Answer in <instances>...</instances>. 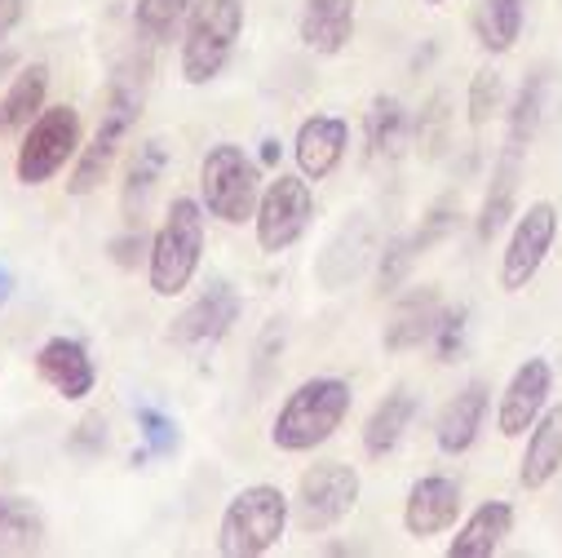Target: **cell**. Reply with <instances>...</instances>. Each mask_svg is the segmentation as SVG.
I'll use <instances>...</instances> for the list:
<instances>
[{"instance_id":"6da1fadb","label":"cell","mask_w":562,"mask_h":558,"mask_svg":"<svg viewBox=\"0 0 562 558\" xmlns=\"http://www.w3.org/2000/svg\"><path fill=\"white\" fill-rule=\"evenodd\" d=\"M350 381L346 377H311L302 381L284 408H279L274 426H270V444L279 453H315L319 444H328L341 422L350 416Z\"/></svg>"},{"instance_id":"7a4b0ae2","label":"cell","mask_w":562,"mask_h":558,"mask_svg":"<svg viewBox=\"0 0 562 558\" xmlns=\"http://www.w3.org/2000/svg\"><path fill=\"white\" fill-rule=\"evenodd\" d=\"M143 98H147V80L137 76V71H120L111 80L106 102H102V120H98L93 137L80 147L76 169L67 178V191L71 196H93L106 182V174H111V165H115V156L124 147V137L133 133L137 115H143Z\"/></svg>"},{"instance_id":"3957f363","label":"cell","mask_w":562,"mask_h":558,"mask_svg":"<svg viewBox=\"0 0 562 558\" xmlns=\"http://www.w3.org/2000/svg\"><path fill=\"white\" fill-rule=\"evenodd\" d=\"M204 253V204L191 196H178L151 239L147 253V275H151V293L156 298H178L200 270Z\"/></svg>"},{"instance_id":"277c9868","label":"cell","mask_w":562,"mask_h":558,"mask_svg":"<svg viewBox=\"0 0 562 558\" xmlns=\"http://www.w3.org/2000/svg\"><path fill=\"white\" fill-rule=\"evenodd\" d=\"M289 527V496L274 483H248L231 496L217 523V554L226 558H261L284 540Z\"/></svg>"},{"instance_id":"5b68a950","label":"cell","mask_w":562,"mask_h":558,"mask_svg":"<svg viewBox=\"0 0 562 558\" xmlns=\"http://www.w3.org/2000/svg\"><path fill=\"white\" fill-rule=\"evenodd\" d=\"M239 32H244V0H195L182 41V80L187 85L217 80L235 54Z\"/></svg>"},{"instance_id":"8992f818","label":"cell","mask_w":562,"mask_h":558,"mask_svg":"<svg viewBox=\"0 0 562 558\" xmlns=\"http://www.w3.org/2000/svg\"><path fill=\"white\" fill-rule=\"evenodd\" d=\"M200 200L226 226L248 222L257 213V200H261V169H257V160L239 143H217L204 156V165H200Z\"/></svg>"},{"instance_id":"52a82bcc","label":"cell","mask_w":562,"mask_h":558,"mask_svg":"<svg viewBox=\"0 0 562 558\" xmlns=\"http://www.w3.org/2000/svg\"><path fill=\"white\" fill-rule=\"evenodd\" d=\"M80 156V111L76 107H45L27 129H23V147H19V182L41 187L67 169V160Z\"/></svg>"},{"instance_id":"ba28073f","label":"cell","mask_w":562,"mask_h":558,"mask_svg":"<svg viewBox=\"0 0 562 558\" xmlns=\"http://www.w3.org/2000/svg\"><path fill=\"white\" fill-rule=\"evenodd\" d=\"M311 217H315L311 178H293V174L270 178V182L261 187V200H257V213H252L261 253H284V248H293V244L306 235Z\"/></svg>"},{"instance_id":"9c48e42d","label":"cell","mask_w":562,"mask_h":558,"mask_svg":"<svg viewBox=\"0 0 562 558\" xmlns=\"http://www.w3.org/2000/svg\"><path fill=\"white\" fill-rule=\"evenodd\" d=\"M359 470L346 461H315L297 479V523L302 532H328L359 505Z\"/></svg>"},{"instance_id":"30bf717a","label":"cell","mask_w":562,"mask_h":558,"mask_svg":"<svg viewBox=\"0 0 562 558\" xmlns=\"http://www.w3.org/2000/svg\"><path fill=\"white\" fill-rule=\"evenodd\" d=\"M553 239H558V209L549 200L527 204V213L514 222V235L501 253V289L505 293H522L531 284L553 248Z\"/></svg>"},{"instance_id":"8fae6325","label":"cell","mask_w":562,"mask_h":558,"mask_svg":"<svg viewBox=\"0 0 562 558\" xmlns=\"http://www.w3.org/2000/svg\"><path fill=\"white\" fill-rule=\"evenodd\" d=\"M239 311H244V302H239V293L226 284V279H217V284L209 289V293H200L178 320H173V328H169V342L173 346H187V350H204V346H217L231 328H235V320H239Z\"/></svg>"},{"instance_id":"7c38bea8","label":"cell","mask_w":562,"mask_h":558,"mask_svg":"<svg viewBox=\"0 0 562 558\" xmlns=\"http://www.w3.org/2000/svg\"><path fill=\"white\" fill-rule=\"evenodd\" d=\"M549 390H553V368L549 359L531 355L527 364L514 368L505 394H501V408H496V431L505 439H522L531 426H536V416L544 412L549 403Z\"/></svg>"},{"instance_id":"4fadbf2b","label":"cell","mask_w":562,"mask_h":558,"mask_svg":"<svg viewBox=\"0 0 562 558\" xmlns=\"http://www.w3.org/2000/svg\"><path fill=\"white\" fill-rule=\"evenodd\" d=\"M461 483L448 475H426L416 479L407 501H403V527L407 536L426 540V536H443L457 518H461Z\"/></svg>"},{"instance_id":"5bb4252c","label":"cell","mask_w":562,"mask_h":558,"mask_svg":"<svg viewBox=\"0 0 562 558\" xmlns=\"http://www.w3.org/2000/svg\"><path fill=\"white\" fill-rule=\"evenodd\" d=\"M487 403H492L487 381H470L461 394H452V399L443 403L439 422H435V444H439V453H448V457H465V453L479 444Z\"/></svg>"},{"instance_id":"9a60e30c","label":"cell","mask_w":562,"mask_h":558,"mask_svg":"<svg viewBox=\"0 0 562 558\" xmlns=\"http://www.w3.org/2000/svg\"><path fill=\"white\" fill-rule=\"evenodd\" d=\"M346 147H350V124L341 115H311L297 129V143H293V156H297L302 178L324 182L341 165Z\"/></svg>"},{"instance_id":"2e32d148","label":"cell","mask_w":562,"mask_h":558,"mask_svg":"<svg viewBox=\"0 0 562 558\" xmlns=\"http://www.w3.org/2000/svg\"><path fill=\"white\" fill-rule=\"evenodd\" d=\"M36 372L45 386H54L63 399H85L98 386V368L89 359V350L76 337H49L36 350Z\"/></svg>"},{"instance_id":"e0dca14e","label":"cell","mask_w":562,"mask_h":558,"mask_svg":"<svg viewBox=\"0 0 562 558\" xmlns=\"http://www.w3.org/2000/svg\"><path fill=\"white\" fill-rule=\"evenodd\" d=\"M558 475H562V403H553L536 416V426L527 435V453L518 461V483L527 492H540Z\"/></svg>"},{"instance_id":"ac0fdd59","label":"cell","mask_w":562,"mask_h":558,"mask_svg":"<svg viewBox=\"0 0 562 558\" xmlns=\"http://www.w3.org/2000/svg\"><path fill=\"white\" fill-rule=\"evenodd\" d=\"M439 315H443V302H439L435 289H412V293L390 311V324H385V333H381V346H385L390 355L416 350L420 342L435 337Z\"/></svg>"},{"instance_id":"d6986e66","label":"cell","mask_w":562,"mask_h":558,"mask_svg":"<svg viewBox=\"0 0 562 558\" xmlns=\"http://www.w3.org/2000/svg\"><path fill=\"white\" fill-rule=\"evenodd\" d=\"M297 36L311 54H341L355 41V0H306Z\"/></svg>"},{"instance_id":"ffe728a7","label":"cell","mask_w":562,"mask_h":558,"mask_svg":"<svg viewBox=\"0 0 562 558\" xmlns=\"http://www.w3.org/2000/svg\"><path fill=\"white\" fill-rule=\"evenodd\" d=\"M514 532V505L509 501H483L452 536L448 558H492L505 536Z\"/></svg>"},{"instance_id":"44dd1931","label":"cell","mask_w":562,"mask_h":558,"mask_svg":"<svg viewBox=\"0 0 562 558\" xmlns=\"http://www.w3.org/2000/svg\"><path fill=\"white\" fill-rule=\"evenodd\" d=\"M416 394L407 390V386H394L376 408H372V416L363 422V453L372 457V461H381V457H390L398 444H403V435H407V426H412V416H416Z\"/></svg>"},{"instance_id":"7402d4cb","label":"cell","mask_w":562,"mask_h":558,"mask_svg":"<svg viewBox=\"0 0 562 558\" xmlns=\"http://www.w3.org/2000/svg\"><path fill=\"white\" fill-rule=\"evenodd\" d=\"M518 178H522V152L505 143V156L496 160L492 169V182H487V196H483V209H479V239H496L505 231V222L514 217V204H518Z\"/></svg>"},{"instance_id":"603a6c76","label":"cell","mask_w":562,"mask_h":558,"mask_svg":"<svg viewBox=\"0 0 562 558\" xmlns=\"http://www.w3.org/2000/svg\"><path fill=\"white\" fill-rule=\"evenodd\" d=\"M368 253H372V226H368L363 217L346 222V226L337 231V239L324 248L319 266H315L319 284H324V289H341V284H350V279L363 270Z\"/></svg>"},{"instance_id":"cb8c5ba5","label":"cell","mask_w":562,"mask_h":558,"mask_svg":"<svg viewBox=\"0 0 562 558\" xmlns=\"http://www.w3.org/2000/svg\"><path fill=\"white\" fill-rule=\"evenodd\" d=\"M165 169H169V143L165 137H147V143L133 152L128 174H124V217H128V226H143L147 200H151Z\"/></svg>"},{"instance_id":"d4e9b609","label":"cell","mask_w":562,"mask_h":558,"mask_svg":"<svg viewBox=\"0 0 562 558\" xmlns=\"http://www.w3.org/2000/svg\"><path fill=\"white\" fill-rule=\"evenodd\" d=\"M363 133H368V156L372 160H398L403 147H407V133H412L407 107L394 93H376L372 107H368Z\"/></svg>"},{"instance_id":"484cf974","label":"cell","mask_w":562,"mask_h":558,"mask_svg":"<svg viewBox=\"0 0 562 558\" xmlns=\"http://www.w3.org/2000/svg\"><path fill=\"white\" fill-rule=\"evenodd\" d=\"M45 93H49V67L45 63H32L27 71H19L14 85L5 89V98H0V137L27 129L45 111Z\"/></svg>"},{"instance_id":"4316f807","label":"cell","mask_w":562,"mask_h":558,"mask_svg":"<svg viewBox=\"0 0 562 558\" xmlns=\"http://www.w3.org/2000/svg\"><path fill=\"white\" fill-rule=\"evenodd\" d=\"M45 545V518L27 496H0V558H23Z\"/></svg>"},{"instance_id":"83f0119b","label":"cell","mask_w":562,"mask_h":558,"mask_svg":"<svg viewBox=\"0 0 562 558\" xmlns=\"http://www.w3.org/2000/svg\"><path fill=\"white\" fill-rule=\"evenodd\" d=\"M527 0H479L474 10V36L487 54H509L522 36Z\"/></svg>"},{"instance_id":"f1b7e54d","label":"cell","mask_w":562,"mask_h":558,"mask_svg":"<svg viewBox=\"0 0 562 558\" xmlns=\"http://www.w3.org/2000/svg\"><path fill=\"white\" fill-rule=\"evenodd\" d=\"M540 115H544V76L536 71V76L522 80V89L509 102V147L527 152V143L540 129Z\"/></svg>"},{"instance_id":"f546056e","label":"cell","mask_w":562,"mask_h":558,"mask_svg":"<svg viewBox=\"0 0 562 558\" xmlns=\"http://www.w3.org/2000/svg\"><path fill=\"white\" fill-rule=\"evenodd\" d=\"M195 0H137V32L147 41H169L178 32V23L191 14Z\"/></svg>"},{"instance_id":"4dcf8cb0","label":"cell","mask_w":562,"mask_h":558,"mask_svg":"<svg viewBox=\"0 0 562 558\" xmlns=\"http://www.w3.org/2000/svg\"><path fill=\"white\" fill-rule=\"evenodd\" d=\"M137 431L147 439V457H173L178 453V422L156 403H137Z\"/></svg>"},{"instance_id":"1f68e13d","label":"cell","mask_w":562,"mask_h":558,"mask_svg":"<svg viewBox=\"0 0 562 558\" xmlns=\"http://www.w3.org/2000/svg\"><path fill=\"white\" fill-rule=\"evenodd\" d=\"M420 261V253H416V244H412V235H398V239H390L385 244V253H381V266H376V289L381 293H394L403 279L412 275V266Z\"/></svg>"},{"instance_id":"d6a6232c","label":"cell","mask_w":562,"mask_h":558,"mask_svg":"<svg viewBox=\"0 0 562 558\" xmlns=\"http://www.w3.org/2000/svg\"><path fill=\"white\" fill-rule=\"evenodd\" d=\"M501 102H505V80H501V71H496V67L474 71V80H470V124L483 129V124L501 111Z\"/></svg>"},{"instance_id":"836d02e7","label":"cell","mask_w":562,"mask_h":558,"mask_svg":"<svg viewBox=\"0 0 562 558\" xmlns=\"http://www.w3.org/2000/svg\"><path fill=\"white\" fill-rule=\"evenodd\" d=\"M465 328H470V311L465 306H452L439 315V328H435V355L439 364H457V355L465 350Z\"/></svg>"},{"instance_id":"e575fe53","label":"cell","mask_w":562,"mask_h":558,"mask_svg":"<svg viewBox=\"0 0 562 558\" xmlns=\"http://www.w3.org/2000/svg\"><path fill=\"white\" fill-rule=\"evenodd\" d=\"M443 107H448V98L435 93L426 102V111H420V120H416V143L426 147V156H439L448 147V111Z\"/></svg>"},{"instance_id":"d590c367","label":"cell","mask_w":562,"mask_h":558,"mask_svg":"<svg viewBox=\"0 0 562 558\" xmlns=\"http://www.w3.org/2000/svg\"><path fill=\"white\" fill-rule=\"evenodd\" d=\"M448 231H452V204L443 200V204H435V209H430V217H420V226L412 231V244H416V253L426 257V253H430V248H435V244H439Z\"/></svg>"},{"instance_id":"8d00e7d4","label":"cell","mask_w":562,"mask_h":558,"mask_svg":"<svg viewBox=\"0 0 562 558\" xmlns=\"http://www.w3.org/2000/svg\"><path fill=\"white\" fill-rule=\"evenodd\" d=\"M67 448L76 457H102V448H106V422H102V416H85V422L71 431Z\"/></svg>"},{"instance_id":"74e56055","label":"cell","mask_w":562,"mask_h":558,"mask_svg":"<svg viewBox=\"0 0 562 558\" xmlns=\"http://www.w3.org/2000/svg\"><path fill=\"white\" fill-rule=\"evenodd\" d=\"M143 253H151V244L143 239V226H133L128 235L111 239V257H115L120 266H137V261H143Z\"/></svg>"},{"instance_id":"f35d334b","label":"cell","mask_w":562,"mask_h":558,"mask_svg":"<svg viewBox=\"0 0 562 558\" xmlns=\"http://www.w3.org/2000/svg\"><path fill=\"white\" fill-rule=\"evenodd\" d=\"M23 19V0H0V41H5Z\"/></svg>"},{"instance_id":"ab89813d","label":"cell","mask_w":562,"mask_h":558,"mask_svg":"<svg viewBox=\"0 0 562 558\" xmlns=\"http://www.w3.org/2000/svg\"><path fill=\"white\" fill-rule=\"evenodd\" d=\"M10 293H14V275H10L5 266H0V306L10 302Z\"/></svg>"},{"instance_id":"60d3db41","label":"cell","mask_w":562,"mask_h":558,"mask_svg":"<svg viewBox=\"0 0 562 558\" xmlns=\"http://www.w3.org/2000/svg\"><path fill=\"white\" fill-rule=\"evenodd\" d=\"M279 160V143H274V137H266V143H261V165H274Z\"/></svg>"},{"instance_id":"b9f144b4","label":"cell","mask_w":562,"mask_h":558,"mask_svg":"<svg viewBox=\"0 0 562 558\" xmlns=\"http://www.w3.org/2000/svg\"><path fill=\"white\" fill-rule=\"evenodd\" d=\"M426 5H443V0H426Z\"/></svg>"}]
</instances>
